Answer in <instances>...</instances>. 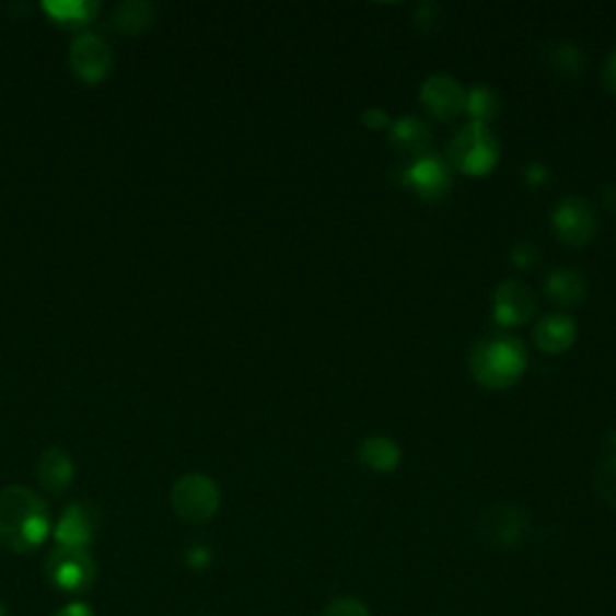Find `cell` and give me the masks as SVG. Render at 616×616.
Here are the masks:
<instances>
[{
  "label": "cell",
  "mask_w": 616,
  "mask_h": 616,
  "mask_svg": "<svg viewBox=\"0 0 616 616\" xmlns=\"http://www.w3.org/2000/svg\"><path fill=\"white\" fill-rule=\"evenodd\" d=\"M533 342L547 355H561L576 342V321L563 313H551L542 318L533 333Z\"/></svg>",
  "instance_id": "4fadbf2b"
},
{
  "label": "cell",
  "mask_w": 616,
  "mask_h": 616,
  "mask_svg": "<svg viewBox=\"0 0 616 616\" xmlns=\"http://www.w3.org/2000/svg\"><path fill=\"white\" fill-rule=\"evenodd\" d=\"M156 12H160V8L150 3V0H126L112 12L108 30L118 34H142L154 24Z\"/></svg>",
  "instance_id": "9a60e30c"
},
{
  "label": "cell",
  "mask_w": 616,
  "mask_h": 616,
  "mask_svg": "<svg viewBox=\"0 0 616 616\" xmlns=\"http://www.w3.org/2000/svg\"><path fill=\"white\" fill-rule=\"evenodd\" d=\"M595 487L602 499H605L609 505H616V455H612L609 461L602 465Z\"/></svg>",
  "instance_id": "7402d4cb"
},
{
  "label": "cell",
  "mask_w": 616,
  "mask_h": 616,
  "mask_svg": "<svg viewBox=\"0 0 616 616\" xmlns=\"http://www.w3.org/2000/svg\"><path fill=\"white\" fill-rule=\"evenodd\" d=\"M441 20H443L441 5L425 3V5H419L415 12V24L421 32H433L441 24Z\"/></svg>",
  "instance_id": "cb8c5ba5"
},
{
  "label": "cell",
  "mask_w": 616,
  "mask_h": 616,
  "mask_svg": "<svg viewBox=\"0 0 616 616\" xmlns=\"http://www.w3.org/2000/svg\"><path fill=\"white\" fill-rule=\"evenodd\" d=\"M323 616H371V612L357 597H337L323 609Z\"/></svg>",
  "instance_id": "603a6c76"
},
{
  "label": "cell",
  "mask_w": 616,
  "mask_h": 616,
  "mask_svg": "<svg viewBox=\"0 0 616 616\" xmlns=\"http://www.w3.org/2000/svg\"><path fill=\"white\" fill-rule=\"evenodd\" d=\"M602 80H605V88L616 94V51L607 58L605 70H602Z\"/></svg>",
  "instance_id": "4316f807"
},
{
  "label": "cell",
  "mask_w": 616,
  "mask_h": 616,
  "mask_svg": "<svg viewBox=\"0 0 616 616\" xmlns=\"http://www.w3.org/2000/svg\"><path fill=\"white\" fill-rule=\"evenodd\" d=\"M525 178H527L530 186L545 184V181H547V168L542 166V164H530V166L525 168Z\"/></svg>",
  "instance_id": "f1b7e54d"
},
{
  "label": "cell",
  "mask_w": 616,
  "mask_h": 616,
  "mask_svg": "<svg viewBox=\"0 0 616 616\" xmlns=\"http://www.w3.org/2000/svg\"><path fill=\"white\" fill-rule=\"evenodd\" d=\"M530 533L527 515L511 503H497L481 513L479 518V537L489 547L499 551L518 549Z\"/></svg>",
  "instance_id": "8992f818"
},
{
  "label": "cell",
  "mask_w": 616,
  "mask_h": 616,
  "mask_svg": "<svg viewBox=\"0 0 616 616\" xmlns=\"http://www.w3.org/2000/svg\"><path fill=\"white\" fill-rule=\"evenodd\" d=\"M602 198H605V205H607V208H609L612 212H616V184L607 186V188H605V193H602Z\"/></svg>",
  "instance_id": "4dcf8cb0"
},
{
  "label": "cell",
  "mask_w": 616,
  "mask_h": 616,
  "mask_svg": "<svg viewBox=\"0 0 616 616\" xmlns=\"http://www.w3.org/2000/svg\"><path fill=\"white\" fill-rule=\"evenodd\" d=\"M54 616H94V612L90 609V605H84V602H72V605L58 609Z\"/></svg>",
  "instance_id": "83f0119b"
},
{
  "label": "cell",
  "mask_w": 616,
  "mask_h": 616,
  "mask_svg": "<svg viewBox=\"0 0 616 616\" xmlns=\"http://www.w3.org/2000/svg\"><path fill=\"white\" fill-rule=\"evenodd\" d=\"M188 559H190V566H196V569H205V566L210 563V551L205 549V547H196L190 554H188Z\"/></svg>",
  "instance_id": "f546056e"
},
{
  "label": "cell",
  "mask_w": 616,
  "mask_h": 616,
  "mask_svg": "<svg viewBox=\"0 0 616 616\" xmlns=\"http://www.w3.org/2000/svg\"><path fill=\"white\" fill-rule=\"evenodd\" d=\"M554 232L569 246H585L597 234V214L583 198H563L551 212Z\"/></svg>",
  "instance_id": "ba28073f"
},
{
  "label": "cell",
  "mask_w": 616,
  "mask_h": 616,
  "mask_svg": "<svg viewBox=\"0 0 616 616\" xmlns=\"http://www.w3.org/2000/svg\"><path fill=\"white\" fill-rule=\"evenodd\" d=\"M96 525H100V513L94 505L90 501H72L54 530L58 547L88 549L94 542Z\"/></svg>",
  "instance_id": "30bf717a"
},
{
  "label": "cell",
  "mask_w": 616,
  "mask_h": 616,
  "mask_svg": "<svg viewBox=\"0 0 616 616\" xmlns=\"http://www.w3.org/2000/svg\"><path fill=\"white\" fill-rule=\"evenodd\" d=\"M403 181L425 200H441L453 184L451 168L439 156H419L403 174Z\"/></svg>",
  "instance_id": "7c38bea8"
},
{
  "label": "cell",
  "mask_w": 616,
  "mask_h": 616,
  "mask_svg": "<svg viewBox=\"0 0 616 616\" xmlns=\"http://www.w3.org/2000/svg\"><path fill=\"white\" fill-rule=\"evenodd\" d=\"M419 100L427 112L439 120H451L465 112L467 92L451 75H431L419 90Z\"/></svg>",
  "instance_id": "8fae6325"
},
{
  "label": "cell",
  "mask_w": 616,
  "mask_h": 616,
  "mask_svg": "<svg viewBox=\"0 0 616 616\" xmlns=\"http://www.w3.org/2000/svg\"><path fill=\"white\" fill-rule=\"evenodd\" d=\"M44 569L48 583L68 595L88 593L96 581V561L88 549L56 547L46 557Z\"/></svg>",
  "instance_id": "5b68a950"
},
{
  "label": "cell",
  "mask_w": 616,
  "mask_h": 616,
  "mask_svg": "<svg viewBox=\"0 0 616 616\" xmlns=\"http://www.w3.org/2000/svg\"><path fill=\"white\" fill-rule=\"evenodd\" d=\"M545 292L557 306H578L588 294L583 275L571 268H559L547 275Z\"/></svg>",
  "instance_id": "e0dca14e"
},
{
  "label": "cell",
  "mask_w": 616,
  "mask_h": 616,
  "mask_svg": "<svg viewBox=\"0 0 616 616\" xmlns=\"http://www.w3.org/2000/svg\"><path fill=\"white\" fill-rule=\"evenodd\" d=\"M539 258V251L535 244H530V241H523V244H518L511 251V260L518 268H530V265H535Z\"/></svg>",
  "instance_id": "d4e9b609"
},
{
  "label": "cell",
  "mask_w": 616,
  "mask_h": 616,
  "mask_svg": "<svg viewBox=\"0 0 616 616\" xmlns=\"http://www.w3.org/2000/svg\"><path fill=\"white\" fill-rule=\"evenodd\" d=\"M537 299L523 282L505 280L493 289V321L505 328H518V325L530 323L535 316Z\"/></svg>",
  "instance_id": "9c48e42d"
},
{
  "label": "cell",
  "mask_w": 616,
  "mask_h": 616,
  "mask_svg": "<svg viewBox=\"0 0 616 616\" xmlns=\"http://www.w3.org/2000/svg\"><path fill=\"white\" fill-rule=\"evenodd\" d=\"M51 533V513L44 499L27 487L0 489V547L12 554H30Z\"/></svg>",
  "instance_id": "6da1fadb"
},
{
  "label": "cell",
  "mask_w": 616,
  "mask_h": 616,
  "mask_svg": "<svg viewBox=\"0 0 616 616\" xmlns=\"http://www.w3.org/2000/svg\"><path fill=\"white\" fill-rule=\"evenodd\" d=\"M391 144L397 152L412 154L419 160V156H425L429 152L431 132L419 118L403 116L391 126Z\"/></svg>",
  "instance_id": "2e32d148"
},
{
  "label": "cell",
  "mask_w": 616,
  "mask_h": 616,
  "mask_svg": "<svg viewBox=\"0 0 616 616\" xmlns=\"http://www.w3.org/2000/svg\"><path fill=\"white\" fill-rule=\"evenodd\" d=\"M70 68L82 82L96 84L108 78L114 68V51L100 34L82 32L70 42Z\"/></svg>",
  "instance_id": "52a82bcc"
},
{
  "label": "cell",
  "mask_w": 616,
  "mask_h": 616,
  "mask_svg": "<svg viewBox=\"0 0 616 616\" xmlns=\"http://www.w3.org/2000/svg\"><path fill=\"white\" fill-rule=\"evenodd\" d=\"M364 124H367V128H371V130H381V128H385V126H391V116L383 112V108H367L364 112Z\"/></svg>",
  "instance_id": "484cf974"
},
{
  "label": "cell",
  "mask_w": 616,
  "mask_h": 616,
  "mask_svg": "<svg viewBox=\"0 0 616 616\" xmlns=\"http://www.w3.org/2000/svg\"><path fill=\"white\" fill-rule=\"evenodd\" d=\"M72 477H75V465L63 449H48L39 455L36 479L48 493H56V497L63 493L72 485Z\"/></svg>",
  "instance_id": "5bb4252c"
},
{
  "label": "cell",
  "mask_w": 616,
  "mask_h": 616,
  "mask_svg": "<svg viewBox=\"0 0 616 616\" xmlns=\"http://www.w3.org/2000/svg\"><path fill=\"white\" fill-rule=\"evenodd\" d=\"M220 487L202 473L184 475L172 489V509L186 523H208L220 511Z\"/></svg>",
  "instance_id": "277c9868"
},
{
  "label": "cell",
  "mask_w": 616,
  "mask_h": 616,
  "mask_svg": "<svg viewBox=\"0 0 616 616\" xmlns=\"http://www.w3.org/2000/svg\"><path fill=\"white\" fill-rule=\"evenodd\" d=\"M44 10L56 22L66 24V27H82V24H90L94 20L96 12H100V3H94V0H48V3H44Z\"/></svg>",
  "instance_id": "ffe728a7"
},
{
  "label": "cell",
  "mask_w": 616,
  "mask_h": 616,
  "mask_svg": "<svg viewBox=\"0 0 616 616\" xmlns=\"http://www.w3.org/2000/svg\"><path fill=\"white\" fill-rule=\"evenodd\" d=\"M465 112L473 116V124L489 126L491 120L501 114L499 94L491 88H475L473 92H467Z\"/></svg>",
  "instance_id": "44dd1931"
},
{
  "label": "cell",
  "mask_w": 616,
  "mask_h": 616,
  "mask_svg": "<svg viewBox=\"0 0 616 616\" xmlns=\"http://www.w3.org/2000/svg\"><path fill=\"white\" fill-rule=\"evenodd\" d=\"M542 60L561 78H581V72L585 70V54L571 42L551 44Z\"/></svg>",
  "instance_id": "d6986e66"
},
{
  "label": "cell",
  "mask_w": 616,
  "mask_h": 616,
  "mask_svg": "<svg viewBox=\"0 0 616 616\" xmlns=\"http://www.w3.org/2000/svg\"><path fill=\"white\" fill-rule=\"evenodd\" d=\"M359 461L373 473H393L400 465V449L385 437H371L359 445Z\"/></svg>",
  "instance_id": "ac0fdd59"
},
{
  "label": "cell",
  "mask_w": 616,
  "mask_h": 616,
  "mask_svg": "<svg viewBox=\"0 0 616 616\" xmlns=\"http://www.w3.org/2000/svg\"><path fill=\"white\" fill-rule=\"evenodd\" d=\"M527 352L523 340L511 335H493L477 342L469 355V371L479 385L491 391H503L523 376Z\"/></svg>",
  "instance_id": "7a4b0ae2"
},
{
  "label": "cell",
  "mask_w": 616,
  "mask_h": 616,
  "mask_svg": "<svg viewBox=\"0 0 616 616\" xmlns=\"http://www.w3.org/2000/svg\"><path fill=\"white\" fill-rule=\"evenodd\" d=\"M499 140L493 138L489 126L467 124L457 130V136L449 142V160L461 174L485 176L499 162Z\"/></svg>",
  "instance_id": "3957f363"
}]
</instances>
